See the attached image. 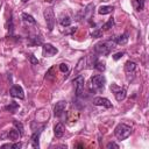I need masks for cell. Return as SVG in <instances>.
Masks as SVG:
<instances>
[{
  "instance_id": "6da1fadb",
  "label": "cell",
  "mask_w": 149,
  "mask_h": 149,
  "mask_svg": "<svg viewBox=\"0 0 149 149\" xmlns=\"http://www.w3.org/2000/svg\"><path fill=\"white\" fill-rule=\"evenodd\" d=\"M115 41L114 40H106V41H100L94 45V52L98 55H108L114 48H115Z\"/></svg>"
},
{
  "instance_id": "7a4b0ae2",
  "label": "cell",
  "mask_w": 149,
  "mask_h": 149,
  "mask_svg": "<svg viewBox=\"0 0 149 149\" xmlns=\"http://www.w3.org/2000/svg\"><path fill=\"white\" fill-rule=\"evenodd\" d=\"M105 77L102 74H94L91 77L90 79V88L91 91L93 92H97V91H101L104 90V86H105Z\"/></svg>"
},
{
  "instance_id": "3957f363",
  "label": "cell",
  "mask_w": 149,
  "mask_h": 149,
  "mask_svg": "<svg viewBox=\"0 0 149 149\" xmlns=\"http://www.w3.org/2000/svg\"><path fill=\"white\" fill-rule=\"evenodd\" d=\"M114 134L119 140H125L132 134V128L125 123H119L114 129Z\"/></svg>"
},
{
  "instance_id": "277c9868",
  "label": "cell",
  "mask_w": 149,
  "mask_h": 149,
  "mask_svg": "<svg viewBox=\"0 0 149 149\" xmlns=\"http://www.w3.org/2000/svg\"><path fill=\"white\" fill-rule=\"evenodd\" d=\"M44 19H45L48 29L51 31L54 29V26H55V15H54L52 8H47L44 10Z\"/></svg>"
},
{
  "instance_id": "5b68a950",
  "label": "cell",
  "mask_w": 149,
  "mask_h": 149,
  "mask_svg": "<svg viewBox=\"0 0 149 149\" xmlns=\"http://www.w3.org/2000/svg\"><path fill=\"white\" fill-rule=\"evenodd\" d=\"M73 84H74V88H76V93L78 97H80L84 93V77L83 76H77L73 79Z\"/></svg>"
},
{
  "instance_id": "8992f818",
  "label": "cell",
  "mask_w": 149,
  "mask_h": 149,
  "mask_svg": "<svg viewBox=\"0 0 149 149\" xmlns=\"http://www.w3.org/2000/svg\"><path fill=\"white\" fill-rule=\"evenodd\" d=\"M111 90L114 93V97H115V99L118 101H122L126 98V91H125V88H121V87H119L115 84H112L111 85Z\"/></svg>"
},
{
  "instance_id": "52a82bcc",
  "label": "cell",
  "mask_w": 149,
  "mask_h": 149,
  "mask_svg": "<svg viewBox=\"0 0 149 149\" xmlns=\"http://www.w3.org/2000/svg\"><path fill=\"white\" fill-rule=\"evenodd\" d=\"M9 94L13 97V98H19V99H23L24 98V92L22 90L21 86L19 85H13L9 90Z\"/></svg>"
},
{
  "instance_id": "ba28073f",
  "label": "cell",
  "mask_w": 149,
  "mask_h": 149,
  "mask_svg": "<svg viewBox=\"0 0 149 149\" xmlns=\"http://www.w3.org/2000/svg\"><path fill=\"white\" fill-rule=\"evenodd\" d=\"M65 107H66V101H64V100L58 101V102L56 104L55 108H54V114H55V116L61 118L62 114H63L64 111H65Z\"/></svg>"
},
{
  "instance_id": "9c48e42d",
  "label": "cell",
  "mask_w": 149,
  "mask_h": 149,
  "mask_svg": "<svg viewBox=\"0 0 149 149\" xmlns=\"http://www.w3.org/2000/svg\"><path fill=\"white\" fill-rule=\"evenodd\" d=\"M93 104L97 106H104L106 108H111L112 107V102L107 99V98H102V97H97L93 99Z\"/></svg>"
},
{
  "instance_id": "30bf717a",
  "label": "cell",
  "mask_w": 149,
  "mask_h": 149,
  "mask_svg": "<svg viewBox=\"0 0 149 149\" xmlns=\"http://www.w3.org/2000/svg\"><path fill=\"white\" fill-rule=\"evenodd\" d=\"M57 51H58V50H57L54 45H51V44H49V43H47V44L43 45V56H45V57L54 56V55L57 54Z\"/></svg>"
},
{
  "instance_id": "8fae6325",
  "label": "cell",
  "mask_w": 149,
  "mask_h": 149,
  "mask_svg": "<svg viewBox=\"0 0 149 149\" xmlns=\"http://www.w3.org/2000/svg\"><path fill=\"white\" fill-rule=\"evenodd\" d=\"M64 132H65V129H64V126L62 122H58L54 128V133H55L56 137H62L64 135Z\"/></svg>"
},
{
  "instance_id": "7c38bea8",
  "label": "cell",
  "mask_w": 149,
  "mask_h": 149,
  "mask_svg": "<svg viewBox=\"0 0 149 149\" xmlns=\"http://www.w3.org/2000/svg\"><path fill=\"white\" fill-rule=\"evenodd\" d=\"M135 69H136V64H135L133 61H128V62H126V64H125V71H126L128 74L134 73Z\"/></svg>"
},
{
  "instance_id": "4fadbf2b",
  "label": "cell",
  "mask_w": 149,
  "mask_h": 149,
  "mask_svg": "<svg viewBox=\"0 0 149 149\" xmlns=\"http://www.w3.org/2000/svg\"><path fill=\"white\" fill-rule=\"evenodd\" d=\"M5 136H7L9 140L15 141V140H17V139H19V136H21V135H20V133H19V130H17V129H10V130H8L7 135H2V137H5Z\"/></svg>"
},
{
  "instance_id": "5bb4252c",
  "label": "cell",
  "mask_w": 149,
  "mask_h": 149,
  "mask_svg": "<svg viewBox=\"0 0 149 149\" xmlns=\"http://www.w3.org/2000/svg\"><path fill=\"white\" fill-rule=\"evenodd\" d=\"M113 9H114L113 6H100L99 9H98V13L101 14V15H105V14H109V13H112Z\"/></svg>"
},
{
  "instance_id": "9a60e30c",
  "label": "cell",
  "mask_w": 149,
  "mask_h": 149,
  "mask_svg": "<svg viewBox=\"0 0 149 149\" xmlns=\"http://www.w3.org/2000/svg\"><path fill=\"white\" fill-rule=\"evenodd\" d=\"M38 139H40V130L34 132V134L31 135V146H33V148H38L40 147Z\"/></svg>"
},
{
  "instance_id": "2e32d148",
  "label": "cell",
  "mask_w": 149,
  "mask_h": 149,
  "mask_svg": "<svg viewBox=\"0 0 149 149\" xmlns=\"http://www.w3.org/2000/svg\"><path fill=\"white\" fill-rule=\"evenodd\" d=\"M132 5L137 12H140L144 8V0H132Z\"/></svg>"
},
{
  "instance_id": "e0dca14e",
  "label": "cell",
  "mask_w": 149,
  "mask_h": 149,
  "mask_svg": "<svg viewBox=\"0 0 149 149\" xmlns=\"http://www.w3.org/2000/svg\"><path fill=\"white\" fill-rule=\"evenodd\" d=\"M114 41H115V43H116V44H126V43H127V41H128V34H127V33H125V34H122V35L118 36Z\"/></svg>"
},
{
  "instance_id": "ac0fdd59",
  "label": "cell",
  "mask_w": 149,
  "mask_h": 149,
  "mask_svg": "<svg viewBox=\"0 0 149 149\" xmlns=\"http://www.w3.org/2000/svg\"><path fill=\"white\" fill-rule=\"evenodd\" d=\"M17 108H19V104L15 102V101L9 102V105H7V106L5 107V109L8 111V112H10V113H15V112L17 111Z\"/></svg>"
},
{
  "instance_id": "d6986e66",
  "label": "cell",
  "mask_w": 149,
  "mask_h": 149,
  "mask_svg": "<svg viewBox=\"0 0 149 149\" xmlns=\"http://www.w3.org/2000/svg\"><path fill=\"white\" fill-rule=\"evenodd\" d=\"M93 66H94L95 70H98V71H100V72L105 71V64H104L102 62H99V61L95 59L94 63H93Z\"/></svg>"
},
{
  "instance_id": "ffe728a7",
  "label": "cell",
  "mask_w": 149,
  "mask_h": 149,
  "mask_svg": "<svg viewBox=\"0 0 149 149\" xmlns=\"http://www.w3.org/2000/svg\"><path fill=\"white\" fill-rule=\"evenodd\" d=\"M22 19H23L26 22H29V23H36L35 19H34L31 15L27 14V13H23V14H22Z\"/></svg>"
},
{
  "instance_id": "44dd1931",
  "label": "cell",
  "mask_w": 149,
  "mask_h": 149,
  "mask_svg": "<svg viewBox=\"0 0 149 149\" xmlns=\"http://www.w3.org/2000/svg\"><path fill=\"white\" fill-rule=\"evenodd\" d=\"M93 7V5L92 3H90L87 7H86V9H85V14H84V16L86 17V20H90V17L92 16V8Z\"/></svg>"
},
{
  "instance_id": "7402d4cb",
  "label": "cell",
  "mask_w": 149,
  "mask_h": 149,
  "mask_svg": "<svg viewBox=\"0 0 149 149\" xmlns=\"http://www.w3.org/2000/svg\"><path fill=\"white\" fill-rule=\"evenodd\" d=\"M61 24H62L63 27H69V26L71 24V19H70L69 16H63V17L61 19Z\"/></svg>"
},
{
  "instance_id": "603a6c76",
  "label": "cell",
  "mask_w": 149,
  "mask_h": 149,
  "mask_svg": "<svg viewBox=\"0 0 149 149\" xmlns=\"http://www.w3.org/2000/svg\"><path fill=\"white\" fill-rule=\"evenodd\" d=\"M113 26H114V20H113V19H109V20L102 26V28H104V30H108V29L112 28Z\"/></svg>"
},
{
  "instance_id": "cb8c5ba5",
  "label": "cell",
  "mask_w": 149,
  "mask_h": 149,
  "mask_svg": "<svg viewBox=\"0 0 149 149\" xmlns=\"http://www.w3.org/2000/svg\"><path fill=\"white\" fill-rule=\"evenodd\" d=\"M14 126L16 127V129L19 130V133H20V135H22L23 134V126H22V123L21 122H19V121H16V120H14Z\"/></svg>"
},
{
  "instance_id": "d4e9b609",
  "label": "cell",
  "mask_w": 149,
  "mask_h": 149,
  "mask_svg": "<svg viewBox=\"0 0 149 149\" xmlns=\"http://www.w3.org/2000/svg\"><path fill=\"white\" fill-rule=\"evenodd\" d=\"M59 70H61L62 72H68V70H69V66H68V64H65V63H62V64H59Z\"/></svg>"
},
{
  "instance_id": "484cf974",
  "label": "cell",
  "mask_w": 149,
  "mask_h": 149,
  "mask_svg": "<svg viewBox=\"0 0 149 149\" xmlns=\"http://www.w3.org/2000/svg\"><path fill=\"white\" fill-rule=\"evenodd\" d=\"M91 36L92 37H101L102 36V33H101V30H95V31H93L91 34Z\"/></svg>"
},
{
  "instance_id": "4316f807",
  "label": "cell",
  "mask_w": 149,
  "mask_h": 149,
  "mask_svg": "<svg viewBox=\"0 0 149 149\" xmlns=\"http://www.w3.org/2000/svg\"><path fill=\"white\" fill-rule=\"evenodd\" d=\"M125 55V52L122 51V52H118V54H115V55H113V59H115V61H118V59H120L122 56Z\"/></svg>"
},
{
  "instance_id": "83f0119b",
  "label": "cell",
  "mask_w": 149,
  "mask_h": 149,
  "mask_svg": "<svg viewBox=\"0 0 149 149\" xmlns=\"http://www.w3.org/2000/svg\"><path fill=\"white\" fill-rule=\"evenodd\" d=\"M29 59H30L31 64H38V59H37V58H35V57H34V55H30V56H29Z\"/></svg>"
},
{
  "instance_id": "f1b7e54d",
  "label": "cell",
  "mask_w": 149,
  "mask_h": 149,
  "mask_svg": "<svg viewBox=\"0 0 149 149\" xmlns=\"http://www.w3.org/2000/svg\"><path fill=\"white\" fill-rule=\"evenodd\" d=\"M106 147H107V148H119V146H118L116 143H114V142H109Z\"/></svg>"
},
{
  "instance_id": "f546056e",
  "label": "cell",
  "mask_w": 149,
  "mask_h": 149,
  "mask_svg": "<svg viewBox=\"0 0 149 149\" xmlns=\"http://www.w3.org/2000/svg\"><path fill=\"white\" fill-rule=\"evenodd\" d=\"M21 1H22V2H27L28 0H21Z\"/></svg>"
}]
</instances>
